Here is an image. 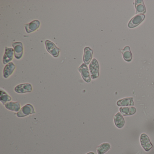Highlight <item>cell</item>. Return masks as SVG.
<instances>
[{"mask_svg": "<svg viewBox=\"0 0 154 154\" xmlns=\"http://www.w3.org/2000/svg\"><path fill=\"white\" fill-rule=\"evenodd\" d=\"M35 113V108L33 105L30 104H27L23 106L20 110L17 112L16 115L18 118H24Z\"/></svg>", "mask_w": 154, "mask_h": 154, "instance_id": "1", "label": "cell"}, {"mask_svg": "<svg viewBox=\"0 0 154 154\" xmlns=\"http://www.w3.org/2000/svg\"><path fill=\"white\" fill-rule=\"evenodd\" d=\"M47 51L54 57H57L60 54V49L52 41L47 40L45 42Z\"/></svg>", "mask_w": 154, "mask_h": 154, "instance_id": "2", "label": "cell"}, {"mask_svg": "<svg viewBox=\"0 0 154 154\" xmlns=\"http://www.w3.org/2000/svg\"><path fill=\"white\" fill-rule=\"evenodd\" d=\"M89 70L91 78L96 79L99 76V64L97 59L93 58L89 65Z\"/></svg>", "mask_w": 154, "mask_h": 154, "instance_id": "3", "label": "cell"}, {"mask_svg": "<svg viewBox=\"0 0 154 154\" xmlns=\"http://www.w3.org/2000/svg\"><path fill=\"white\" fill-rule=\"evenodd\" d=\"M78 71L81 73L83 80L86 83H90L91 82V76L89 69L87 65L82 63L78 68Z\"/></svg>", "mask_w": 154, "mask_h": 154, "instance_id": "4", "label": "cell"}, {"mask_svg": "<svg viewBox=\"0 0 154 154\" xmlns=\"http://www.w3.org/2000/svg\"><path fill=\"white\" fill-rule=\"evenodd\" d=\"M140 143L142 147L146 151H149L153 147V145L150 142L148 136L145 133H142L140 135Z\"/></svg>", "mask_w": 154, "mask_h": 154, "instance_id": "5", "label": "cell"}, {"mask_svg": "<svg viewBox=\"0 0 154 154\" xmlns=\"http://www.w3.org/2000/svg\"><path fill=\"white\" fill-rule=\"evenodd\" d=\"M14 51L15 58L17 60L21 59L23 55V45L21 42H14L12 44Z\"/></svg>", "mask_w": 154, "mask_h": 154, "instance_id": "6", "label": "cell"}, {"mask_svg": "<svg viewBox=\"0 0 154 154\" xmlns=\"http://www.w3.org/2000/svg\"><path fill=\"white\" fill-rule=\"evenodd\" d=\"M14 91L18 94L27 93L32 91V86L29 83H23L18 85L15 87Z\"/></svg>", "mask_w": 154, "mask_h": 154, "instance_id": "7", "label": "cell"}, {"mask_svg": "<svg viewBox=\"0 0 154 154\" xmlns=\"http://www.w3.org/2000/svg\"><path fill=\"white\" fill-rule=\"evenodd\" d=\"M14 49L6 47L5 48V54L3 55L2 63L3 64L7 65L11 62L14 57Z\"/></svg>", "mask_w": 154, "mask_h": 154, "instance_id": "8", "label": "cell"}, {"mask_svg": "<svg viewBox=\"0 0 154 154\" xmlns=\"http://www.w3.org/2000/svg\"><path fill=\"white\" fill-rule=\"evenodd\" d=\"M40 26V22L38 20H33L28 24L25 25V29L28 34H30L37 30Z\"/></svg>", "mask_w": 154, "mask_h": 154, "instance_id": "9", "label": "cell"}, {"mask_svg": "<svg viewBox=\"0 0 154 154\" xmlns=\"http://www.w3.org/2000/svg\"><path fill=\"white\" fill-rule=\"evenodd\" d=\"M145 16L143 14H139L133 17L128 24V26L130 28H133L138 26L145 19Z\"/></svg>", "mask_w": 154, "mask_h": 154, "instance_id": "10", "label": "cell"}, {"mask_svg": "<svg viewBox=\"0 0 154 154\" xmlns=\"http://www.w3.org/2000/svg\"><path fill=\"white\" fill-rule=\"evenodd\" d=\"M16 65L12 62L8 63L6 65L3 69V76L5 79L8 78L13 73L14 71L16 69Z\"/></svg>", "mask_w": 154, "mask_h": 154, "instance_id": "11", "label": "cell"}, {"mask_svg": "<svg viewBox=\"0 0 154 154\" xmlns=\"http://www.w3.org/2000/svg\"><path fill=\"white\" fill-rule=\"evenodd\" d=\"M93 54V51L90 47H86L85 48L83 57V60L85 64L87 65L90 64L92 59Z\"/></svg>", "mask_w": 154, "mask_h": 154, "instance_id": "12", "label": "cell"}, {"mask_svg": "<svg viewBox=\"0 0 154 154\" xmlns=\"http://www.w3.org/2000/svg\"><path fill=\"white\" fill-rule=\"evenodd\" d=\"M4 106L7 109L14 112H18L21 109L20 103L19 102L10 101L7 103Z\"/></svg>", "mask_w": 154, "mask_h": 154, "instance_id": "13", "label": "cell"}, {"mask_svg": "<svg viewBox=\"0 0 154 154\" xmlns=\"http://www.w3.org/2000/svg\"><path fill=\"white\" fill-rule=\"evenodd\" d=\"M114 124L118 128H122L125 125V120L120 112H117L113 117Z\"/></svg>", "mask_w": 154, "mask_h": 154, "instance_id": "14", "label": "cell"}, {"mask_svg": "<svg viewBox=\"0 0 154 154\" xmlns=\"http://www.w3.org/2000/svg\"><path fill=\"white\" fill-rule=\"evenodd\" d=\"M119 111L123 116H131L136 113L137 109L133 106L121 107L119 108Z\"/></svg>", "mask_w": 154, "mask_h": 154, "instance_id": "15", "label": "cell"}, {"mask_svg": "<svg viewBox=\"0 0 154 154\" xmlns=\"http://www.w3.org/2000/svg\"><path fill=\"white\" fill-rule=\"evenodd\" d=\"M117 105L119 107H127V106H133L134 105L133 98H123L121 100H119L117 102Z\"/></svg>", "mask_w": 154, "mask_h": 154, "instance_id": "16", "label": "cell"}, {"mask_svg": "<svg viewBox=\"0 0 154 154\" xmlns=\"http://www.w3.org/2000/svg\"><path fill=\"white\" fill-rule=\"evenodd\" d=\"M135 8L136 10V14H144L146 13V9L142 0H136L135 1Z\"/></svg>", "mask_w": 154, "mask_h": 154, "instance_id": "17", "label": "cell"}, {"mask_svg": "<svg viewBox=\"0 0 154 154\" xmlns=\"http://www.w3.org/2000/svg\"><path fill=\"white\" fill-rule=\"evenodd\" d=\"M1 95H0V101L3 105H5L7 103L11 101L12 98L2 89L0 90Z\"/></svg>", "mask_w": 154, "mask_h": 154, "instance_id": "18", "label": "cell"}, {"mask_svg": "<svg viewBox=\"0 0 154 154\" xmlns=\"http://www.w3.org/2000/svg\"><path fill=\"white\" fill-rule=\"evenodd\" d=\"M124 60L127 62H130L132 58V54L129 46H126L123 50H121Z\"/></svg>", "mask_w": 154, "mask_h": 154, "instance_id": "19", "label": "cell"}, {"mask_svg": "<svg viewBox=\"0 0 154 154\" xmlns=\"http://www.w3.org/2000/svg\"><path fill=\"white\" fill-rule=\"evenodd\" d=\"M110 148V145L108 143H103L97 148L98 154H104Z\"/></svg>", "mask_w": 154, "mask_h": 154, "instance_id": "20", "label": "cell"}, {"mask_svg": "<svg viewBox=\"0 0 154 154\" xmlns=\"http://www.w3.org/2000/svg\"><path fill=\"white\" fill-rule=\"evenodd\" d=\"M86 154H94V153L93 152H89V153H87Z\"/></svg>", "mask_w": 154, "mask_h": 154, "instance_id": "21", "label": "cell"}]
</instances>
